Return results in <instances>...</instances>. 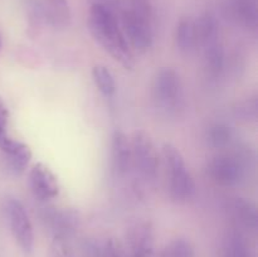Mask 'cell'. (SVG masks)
I'll use <instances>...</instances> for the list:
<instances>
[{
	"instance_id": "7",
	"label": "cell",
	"mask_w": 258,
	"mask_h": 257,
	"mask_svg": "<svg viewBox=\"0 0 258 257\" xmlns=\"http://www.w3.org/2000/svg\"><path fill=\"white\" fill-rule=\"evenodd\" d=\"M5 209L13 237L22 251L30 254L34 249V231L24 206L18 199L10 198L8 199Z\"/></svg>"
},
{
	"instance_id": "13",
	"label": "cell",
	"mask_w": 258,
	"mask_h": 257,
	"mask_svg": "<svg viewBox=\"0 0 258 257\" xmlns=\"http://www.w3.org/2000/svg\"><path fill=\"white\" fill-rule=\"evenodd\" d=\"M228 212L234 221L247 229L257 228V208L246 198H233L228 203Z\"/></svg>"
},
{
	"instance_id": "16",
	"label": "cell",
	"mask_w": 258,
	"mask_h": 257,
	"mask_svg": "<svg viewBox=\"0 0 258 257\" xmlns=\"http://www.w3.org/2000/svg\"><path fill=\"white\" fill-rule=\"evenodd\" d=\"M175 43L178 49L183 54L189 55L198 49L196 29H194V19L184 17L179 20L178 25H176Z\"/></svg>"
},
{
	"instance_id": "2",
	"label": "cell",
	"mask_w": 258,
	"mask_h": 257,
	"mask_svg": "<svg viewBox=\"0 0 258 257\" xmlns=\"http://www.w3.org/2000/svg\"><path fill=\"white\" fill-rule=\"evenodd\" d=\"M117 18L133 52H148L154 42V13L150 0H120Z\"/></svg>"
},
{
	"instance_id": "24",
	"label": "cell",
	"mask_w": 258,
	"mask_h": 257,
	"mask_svg": "<svg viewBox=\"0 0 258 257\" xmlns=\"http://www.w3.org/2000/svg\"><path fill=\"white\" fill-rule=\"evenodd\" d=\"M8 122H9V110L4 101L0 98V140L8 136Z\"/></svg>"
},
{
	"instance_id": "20",
	"label": "cell",
	"mask_w": 258,
	"mask_h": 257,
	"mask_svg": "<svg viewBox=\"0 0 258 257\" xmlns=\"http://www.w3.org/2000/svg\"><path fill=\"white\" fill-rule=\"evenodd\" d=\"M92 78L96 87L106 97H111L116 92V81L110 68L105 65H96L92 68Z\"/></svg>"
},
{
	"instance_id": "9",
	"label": "cell",
	"mask_w": 258,
	"mask_h": 257,
	"mask_svg": "<svg viewBox=\"0 0 258 257\" xmlns=\"http://www.w3.org/2000/svg\"><path fill=\"white\" fill-rule=\"evenodd\" d=\"M111 164L116 176H126L131 171L130 138L120 128L113 130L111 136Z\"/></svg>"
},
{
	"instance_id": "5",
	"label": "cell",
	"mask_w": 258,
	"mask_h": 257,
	"mask_svg": "<svg viewBox=\"0 0 258 257\" xmlns=\"http://www.w3.org/2000/svg\"><path fill=\"white\" fill-rule=\"evenodd\" d=\"M251 159L246 150H226L217 154L208 163V175L217 185L236 188L244 183L251 168Z\"/></svg>"
},
{
	"instance_id": "17",
	"label": "cell",
	"mask_w": 258,
	"mask_h": 257,
	"mask_svg": "<svg viewBox=\"0 0 258 257\" xmlns=\"http://www.w3.org/2000/svg\"><path fill=\"white\" fill-rule=\"evenodd\" d=\"M207 143L211 148L226 150L233 140V130L223 122H216L207 130Z\"/></svg>"
},
{
	"instance_id": "6",
	"label": "cell",
	"mask_w": 258,
	"mask_h": 257,
	"mask_svg": "<svg viewBox=\"0 0 258 257\" xmlns=\"http://www.w3.org/2000/svg\"><path fill=\"white\" fill-rule=\"evenodd\" d=\"M131 144V169L145 184H154L159 176L160 155L150 134L145 130L133 131Z\"/></svg>"
},
{
	"instance_id": "18",
	"label": "cell",
	"mask_w": 258,
	"mask_h": 257,
	"mask_svg": "<svg viewBox=\"0 0 258 257\" xmlns=\"http://www.w3.org/2000/svg\"><path fill=\"white\" fill-rule=\"evenodd\" d=\"M222 257H252L248 243L241 232L232 231L227 234Z\"/></svg>"
},
{
	"instance_id": "3",
	"label": "cell",
	"mask_w": 258,
	"mask_h": 257,
	"mask_svg": "<svg viewBox=\"0 0 258 257\" xmlns=\"http://www.w3.org/2000/svg\"><path fill=\"white\" fill-rule=\"evenodd\" d=\"M160 160L165 169L171 201L178 204L190 202L196 196L197 186L180 150L173 144L165 143L161 148Z\"/></svg>"
},
{
	"instance_id": "14",
	"label": "cell",
	"mask_w": 258,
	"mask_h": 257,
	"mask_svg": "<svg viewBox=\"0 0 258 257\" xmlns=\"http://www.w3.org/2000/svg\"><path fill=\"white\" fill-rule=\"evenodd\" d=\"M194 29L198 49L218 40V23L212 13L206 12L194 19Z\"/></svg>"
},
{
	"instance_id": "25",
	"label": "cell",
	"mask_w": 258,
	"mask_h": 257,
	"mask_svg": "<svg viewBox=\"0 0 258 257\" xmlns=\"http://www.w3.org/2000/svg\"><path fill=\"white\" fill-rule=\"evenodd\" d=\"M48 3L50 4V7L53 8L57 15L59 17H68V13H70V9H68V2L67 0H48Z\"/></svg>"
},
{
	"instance_id": "22",
	"label": "cell",
	"mask_w": 258,
	"mask_h": 257,
	"mask_svg": "<svg viewBox=\"0 0 258 257\" xmlns=\"http://www.w3.org/2000/svg\"><path fill=\"white\" fill-rule=\"evenodd\" d=\"M97 251L100 257H128L127 248L117 238H108Z\"/></svg>"
},
{
	"instance_id": "10",
	"label": "cell",
	"mask_w": 258,
	"mask_h": 257,
	"mask_svg": "<svg viewBox=\"0 0 258 257\" xmlns=\"http://www.w3.org/2000/svg\"><path fill=\"white\" fill-rule=\"evenodd\" d=\"M0 150L4 153L9 169L15 175H22L32 160V150L23 141L8 135L0 140Z\"/></svg>"
},
{
	"instance_id": "21",
	"label": "cell",
	"mask_w": 258,
	"mask_h": 257,
	"mask_svg": "<svg viewBox=\"0 0 258 257\" xmlns=\"http://www.w3.org/2000/svg\"><path fill=\"white\" fill-rule=\"evenodd\" d=\"M158 257H196V249L186 238H175L169 242Z\"/></svg>"
},
{
	"instance_id": "8",
	"label": "cell",
	"mask_w": 258,
	"mask_h": 257,
	"mask_svg": "<svg viewBox=\"0 0 258 257\" xmlns=\"http://www.w3.org/2000/svg\"><path fill=\"white\" fill-rule=\"evenodd\" d=\"M28 183L33 196L40 202H48L59 196L60 186L55 174L45 164L37 163L30 168Z\"/></svg>"
},
{
	"instance_id": "4",
	"label": "cell",
	"mask_w": 258,
	"mask_h": 257,
	"mask_svg": "<svg viewBox=\"0 0 258 257\" xmlns=\"http://www.w3.org/2000/svg\"><path fill=\"white\" fill-rule=\"evenodd\" d=\"M151 100L164 116H176L184 110V87L180 75L171 67H164L154 76Z\"/></svg>"
},
{
	"instance_id": "12",
	"label": "cell",
	"mask_w": 258,
	"mask_h": 257,
	"mask_svg": "<svg viewBox=\"0 0 258 257\" xmlns=\"http://www.w3.org/2000/svg\"><path fill=\"white\" fill-rule=\"evenodd\" d=\"M126 243L131 254L140 252H154V228L148 221H140L128 227Z\"/></svg>"
},
{
	"instance_id": "15",
	"label": "cell",
	"mask_w": 258,
	"mask_h": 257,
	"mask_svg": "<svg viewBox=\"0 0 258 257\" xmlns=\"http://www.w3.org/2000/svg\"><path fill=\"white\" fill-rule=\"evenodd\" d=\"M203 50V68L209 80H217L224 67V49L219 40L202 48Z\"/></svg>"
},
{
	"instance_id": "23",
	"label": "cell",
	"mask_w": 258,
	"mask_h": 257,
	"mask_svg": "<svg viewBox=\"0 0 258 257\" xmlns=\"http://www.w3.org/2000/svg\"><path fill=\"white\" fill-rule=\"evenodd\" d=\"M48 257H70L68 256V246L64 236H55L49 248Z\"/></svg>"
},
{
	"instance_id": "19",
	"label": "cell",
	"mask_w": 258,
	"mask_h": 257,
	"mask_svg": "<svg viewBox=\"0 0 258 257\" xmlns=\"http://www.w3.org/2000/svg\"><path fill=\"white\" fill-rule=\"evenodd\" d=\"M48 223L52 226V228L55 231V236H64L76 224V216L71 211H48L47 213Z\"/></svg>"
},
{
	"instance_id": "11",
	"label": "cell",
	"mask_w": 258,
	"mask_h": 257,
	"mask_svg": "<svg viewBox=\"0 0 258 257\" xmlns=\"http://www.w3.org/2000/svg\"><path fill=\"white\" fill-rule=\"evenodd\" d=\"M227 18L249 30H256L258 24V3L257 0H228L224 8Z\"/></svg>"
},
{
	"instance_id": "26",
	"label": "cell",
	"mask_w": 258,
	"mask_h": 257,
	"mask_svg": "<svg viewBox=\"0 0 258 257\" xmlns=\"http://www.w3.org/2000/svg\"><path fill=\"white\" fill-rule=\"evenodd\" d=\"M128 257H154V252H140V253H134Z\"/></svg>"
},
{
	"instance_id": "1",
	"label": "cell",
	"mask_w": 258,
	"mask_h": 257,
	"mask_svg": "<svg viewBox=\"0 0 258 257\" xmlns=\"http://www.w3.org/2000/svg\"><path fill=\"white\" fill-rule=\"evenodd\" d=\"M88 27L93 39L125 70L135 67V58L122 29L117 12L105 5L92 3L88 13Z\"/></svg>"
},
{
	"instance_id": "27",
	"label": "cell",
	"mask_w": 258,
	"mask_h": 257,
	"mask_svg": "<svg viewBox=\"0 0 258 257\" xmlns=\"http://www.w3.org/2000/svg\"><path fill=\"white\" fill-rule=\"evenodd\" d=\"M0 48H2V38H0Z\"/></svg>"
}]
</instances>
